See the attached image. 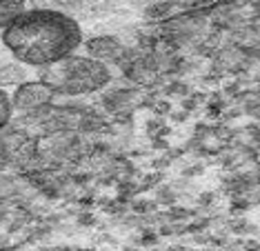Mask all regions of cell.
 <instances>
[{"label": "cell", "instance_id": "6", "mask_svg": "<svg viewBox=\"0 0 260 251\" xmlns=\"http://www.w3.org/2000/svg\"><path fill=\"white\" fill-rule=\"evenodd\" d=\"M14 107H11V98L5 93V89H0V129H5V124H9Z\"/></svg>", "mask_w": 260, "mask_h": 251}, {"label": "cell", "instance_id": "4", "mask_svg": "<svg viewBox=\"0 0 260 251\" xmlns=\"http://www.w3.org/2000/svg\"><path fill=\"white\" fill-rule=\"evenodd\" d=\"M29 0H0V29H5L18 14L27 9Z\"/></svg>", "mask_w": 260, "mask_h": 251}, {"label": "cell", "instance_id": "5", "mask_svg": "<svg viewBox=\"0 0 260 251\" xmlns=\"http://www.w3.org/2000/svg\"><path fill=\"white\" fill-rule=\"evenodd\" d=\"M151 3L167 7V9H200V7L216 3V0H151Z\"/></svg>", "mask_w": 260, "mask_h": 251}, {"label": "cell", "instance_id": "2", "mask_svg": "<svg viewBox=\"0 0 260 251\" xmlns=\"http://www.w3.org/2000/svg\"><path fill=\"white\" fill-rule=\"evenodd\" d=\"M38 80L56 96H87L109 85L111 71L107 62L93 56H64L60 60L38 67Z\"/></svg>", "mask_w": 260, "mask_h": 251}, {"label": "cell", "instance_id": "1", "mask_svg": "<svg viewBox=\"0 0 260 251\" xmlns=\"http://www.w3.org/2000/svg\"><path fill=\"white\" fill-rule=\"evenodd\" d=\"M3 43L18 62L38 69L76 53L82 45V27L62 11L31 7L3 29Z\"/></svg>", "mask_w": 260, "mask_h": 251}, {"label": "cell", "instance_id": "3", "mask_svg": "<svg viewBox=\"0 0 260 251\" xmlns=\"http://www.w3.org/2000/svg\"><path fill=\"white\" fill-rule=\"evenodd\" d=\"M54 91L40 80H34V82H25L16 89L14 98H11V107L14 111H31V109H38V107H45L54 100Z\"/></svg>", "mask_w": 260, "mask_h": 251}]
</instances>
